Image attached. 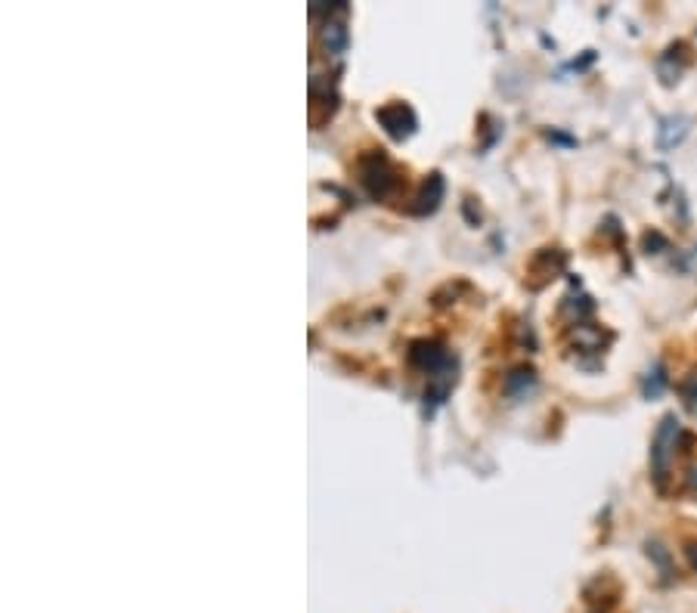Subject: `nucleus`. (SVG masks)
I'll list each match as a JSON object with an SVG mask.
<instances>
[{
	"label": "nucleus",
	"instance_id": "nucleus-5",
	"mask_svg": "<svg viewBox=\"0 0 697 613\" xmlns=\"http://www.w3.org/2000/svg\"><path fill=\"white\" fill-rule=\"evenodd\" d=\"M533 387H536V372L533 369H515L509 378H505V391H509V397H515V400L527 397Z\"/></svg>",
	"mask_w": 697,
	"mask_h": 613
},
{
	"label": "nucleus",
	"instance_id": "nucleus-3",
	"mask_svg": "<svg viewBox=\"0 0 697 613\" xmlns=\"http://www.w3.org/2000/svg\"><path fill=\"white\" fill-rule=\"evenodd\" d=\"M378 118L388 124V134H394V137H406L409 131H413V112H409L406 106H400V103L382 109V112H378Z\"/></svg>",
	"mask_w": 697,
	"mask_h": 613
},
{
	"label": "nucleus",
	"instance_id": "nucleus-4",
	"mask_svg": "<svg viewBox=\"0 0 697 613\" xmlns=\"http://www.w3.org/2000/svg\"><path fill=\"white\" fill-rule=\"evenodd\" d=\"M685 137H688V118H685V115L663 118V124H660V146H663V149L679 146Z\"/></svg>",
	"mask_w": 697,
	"mask_h": 613
},
{
	"label": "nucleus",
	"instance_id": "nucleus-7",
	"mask_svg": "<svg viewBox=\"0 0 697 613\" xmlns=\"http://www.w3.org/2000/svg\"><path fill=\"white\" fill-rule=\"evenodd\" d=\"M682 400H685L688 412H694V415H697V372H694V375H688V378L682 381Z\"/></svg>",
	"mask_w": 697,
	"mask_h": 613
},
{
	"label": "nucleus",
	"instance_id": "nucleus-9",
	"mask_svg": "<svg viewBox=\"0 0 697 613\" xmlns=\"http://www.w3.org/2000/svg\"><path fill=\"white\" fill-rule=\"evenodd\" d=\"M688 487H691V490H697V468H694V471H691V477H688Z\"/></svg>",
	"mask_w": 697,
	"mask_h": 613
},
{
	"label": "nucleus",
	"instance_id": "nucleus-1",
	"mask_svg": "<svg viewBox=\"0 0 697 613\" xmlns=\"http://www.w3.org/2000/svg\"><path fill=\"white\" fill-rule=\"evenodd\" d=\"M679 437H682V425L676 415H667L660 422L657 434H654V446H651V465H654V477L663 480L670 471V462L676 456V446H679Z\"/></svg>",
	"mask_w": 697,
	"mask_h": 613
},
{
	"label": "nucleus",
	"instance_id": "nucleus-2",
	"mask_svg": "<svg viewBox=\"0 0 697 613\" xmlns=\"http://www.w3.org/2000/svg\"><path fill=\"white\" fill-rule=\"evenodd\" d=\"M363 183H366V189L372 192V196H378V199H385L388 192L397 186V177H394V171H391L385 155H372L369 161H363Z\"/></svg>",
	"mask_w": 697,
	"mask_h": 613
},
{
	"label": "nucleus",
	"instance_id": "nucleus-8",
	"mask_svg": "<svg viewBox=\"0 0 697 613\" xmlns=\"http://www.w3.org/2000/svg\"><path fill=\"white\" fill-rule=\"evenodd\" d=\"M685 555H688V561H691V567H694V573H697V542H688Z\"/></svg>",
	"mask_w": 697,
	"mask_h": 613
},
{
	"label": "nucleus",
	"instance_id": "nucleus-6",
	"mask_svg": "<svg viewBox=\"0 0 697 613\" xmlns=\"http://www.w3.org/2000/svg\"><path fill=\"white\" fill-rule=\"evenodd\" d=\"M663 387H667V375H663V366L657 363L654 372H648V378H645V394L648 397H660Z\"/></svg>",
	"mask_w": 697,
	"mask_h": 613
}]
</instances>
